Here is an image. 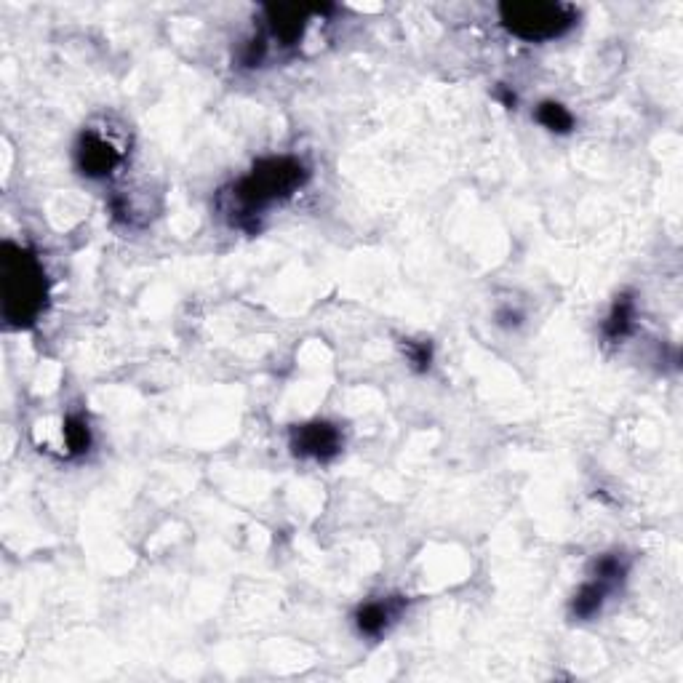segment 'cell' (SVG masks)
Returning a JSON list of instances; mask_svg holds the SVG:
<instances>
[{
  "mask_svg": "<svg viewBox=\"0 0 683 683\" xmlns=\"http://www.w3.org/2000/svg\"><path fill=\"white\" fill-rule=\"evenodd\" d=\"M310 179V169L294 155H273L251 166L230 190L219 198V209L225 211L230 225L246 233H259V219L265 217L275 203L289 201Z\"/></svg>",
  "mask_w": 683,
  "mask_h": 683,
  "instance_id": "obj_1",
  "label": "cell"
},
{
  "mask_svg": "<svg viewBox=\"0 0 683 683\" xmlns=\"http://www.w3.org/2000/svg\"><path fill=\"white\" fill-rule=\"evenodd\" d=\"M0 291H3V321L11 329H30L49 305V278L41 257L14 241L0 249Z\"/></svg>",
  "mask_w": 683,
  "mask_h": 683,
  "instance_id": "obj_2",
  "label": "cell"
},
{
  "mask_svg": "<svg viewBox=\"0 0 683 683\" xmlns=\"http://www.w3.org/2000/svg\"><path fill=\"white\" fill-rule=\"evenodd\" d=\"M579 11L561 0H510L499 6V22L507 33L529 43L563 38L577 25Z\"/></svg>",
  "mask_w": 683,
  "mask_h": 683,
  "instance_id": "obj_3",
  "label": "cell"
},
{
  "mask_svg": "<svg viewBox=\"0 0 683 683\" xmlns=\"http://www.w3.org/2000/svg\"><path fill=\"white\" fill-rule=\"evenodd\" d=\"M342 443H345L342 430L326 419L294 425L289 433V446L294 457L315 459V462H331L342 451Z\"/></svg>",
  "mask_w": 683,
  "mask_h": 683,
  "instance_id": "obj_4",
  "label": "cell"
},
{
  "mask_svg": "<svg viewBox=\"0 0 683 683\" xmlns=\"http://www.w3.org/2000/svg\"><path fill=\"white\" fill-rule=\"evenodd\" d=\"M123 161V153L118 147L105 139L99 131L86 129L75 145V166L83 177L89 179H105L110 177Z\"/></svg>",
  "mask_w": 683,
  "mask_h": 683,
  "instance_id": "obj_5",
  "label": "cell"
},
{
  "mask_svg": "<svg viewBox=\"0 0 683 683\" xmlns=\"http://www.w3.org/2000/svg\"><path fill=\"white\" fill-rule=\"evenodd\" d=\"M326 9H310V6H265L267 22V41H275L281 49H291L305 38L307 27L313 22L315 14H321Z\"/></svg>",
  "mask_w": 683,
  "mask_h": 683,
  "instance_id": "obj_6",
  "label": "cell"
},
{
  "mask_svg": "<svg viewBox=\"0 0 683 683\" xmlns=\"http://www.w3.org/2000/svg\"><path fill=\"white\" fill-rule=\"evenodd\" d=\"M403 598H387V601H369L363 603L361 609L355 611V627L358 633L366 638H379L387 633V627L393 625L395 617L401 614Z\"/></svg>",
  "mask_w": 683,
  "mask_h": 683,
  "instance_id": "obj_7",
  "label": "cell"
},
{
  "mask_svg": "<svg viewBox=\"0 0 683 683\" xmlns=\"http://www.w3.org/2000/svg\"><path fill=\"white\" fill-rule=\"evenodd\" d=\"M635 315H638V310H635L633 294H619L614 299V305H611V313L606 315V321L601 326L603 339L609 345H619L622 339L630 337L635 331Z\"/></svg>",
  "mask_w": 683,
  "mask_h": 683,
  "instance_id": "obj_8",
  "label": "cell"
},
{
  "mask_svg": "<svg viewBox=\"0 0 683 683\" xmlns=\"http://www.w3.org/2000/svg\"><path fill=\"white\" fill-rule=\"evenodd\" d=\"M611 593H614V587H609L606 582H601V579L590 577L585 585L574 593V598H571V617L579 619V622H587V619L598 617L603 606H606V598H609Z\"/></svg>",
  "mask_w": 683,
  "mask_h": 683,
  "instance_id": "obj_9",
  "label": "cell"
},
{
  "mask_svg": "<svg viewBox=\"0 0 683 683\" xmlns=\"http://www.w3.org/2000/svg\"><path fill=\"white\" fill-rule=\"evenodd\" d=\"M627 571H630V563H627V558L622 553H606L601 555V558H595L593 566H590V577L601 579V582H606L609 587H622V582H625Z\"/></svg>",
  "mask_w": 683,
  "mask_h": 683,
  "instance_id": "obj_10",
  "label": "cell"
},
{
  "mask_svg": "<svg viewBox=\"0 0 683 683\" xmlns=\"http://www.w3.org/2000/svg\"><path fill=\"white\" fill-rule=\"evenodd\" d=\"M537 121L539 126H545L553 134H571L574 131V115L569 113V107H563L561 102H553V99H545L537 107Z\"/></svg>",
  "mask_w": 683,
  "mask_h": 683,
  "instance_id": "obj_11",
  "label": "cell"
},
{
  "mask_svg": "<svg viewBox=\"0 0 683 683\" xmlns=\"http://www.w3.org/2000/svg\"><path fill=\"white\" fill-rule=\"evenodd\" d=\"M65 443L70 457H83L91 449V427L81 414H70L65 419Z\"/></svg>",
  "mask_w": 683,
  "mask_h": 683,
  "instance_id": "obj_12",
  "label": "cell"
},
{
  "mask_svg": "<svg viewBox=\"0 0 683 683\" xmlns=\"http://www.w3.org/2000/svg\"><path fill=\"white\" fill-rule=\"evenodd\" d=\"M403 355L417 374H425L433 366V345L427 339H403Z\"/></svg>",
  "mask_w": 683,
  "mask_h": 683,
  "instance_id": "obj_13",
  "label": "cell"
},
{
  "mask_svg": "<svg viewBox=\"0 0 683 683\" xmlns=\"http://www.w3.org/2000/svg\"><path fill=\"white\" fill-rule=\"evenodd\" d=\"M270 57V41L265 38V33H257L254 38L243 43L241 54H238V62L246 70H254V67H262Z\"/></svg>",
  "mask_w": 683,
  "mask_h": 683,
  "instance_id": "obj_14",
  "label": "cell"
},
{
  "mask_svg": "<svg viewBox=\"0 0 683 683\" xmlns=\"http://www.w3.org/2000/svg\"><path fill=\"white\" fill-rule=\"evenodd\" d=\"M497 321H499V326H507V329H518V326H521V321H523V315L515 313V310H499Z\"/></svg>",
  "mask_w": 683,
  "mask_h": 683,
  "instance_id": "obj_15",
  "label": "cell"
},
{
  "mask_svg": "<svg viewBox=\"0 0 683 683\" xmlns=\"http://www.w3.org/2000/svg\"><path fill=\"white\" fill-rule=\"evenodd\" d=\"M497 99L502 102V105L507 107V110H515V94L507 86H499L497 89Z\"/></svg>",
  "mask_w": 683,
  "mask_h": 683,
  "instance_id": "obj_16",
  "label": "cell"
}]
</instances>
